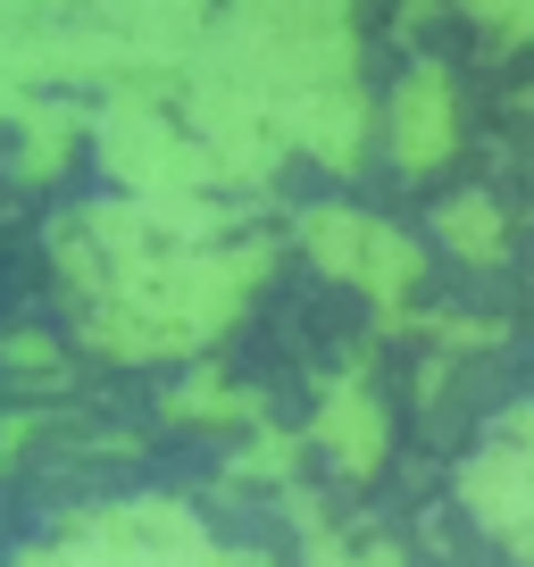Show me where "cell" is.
I'll return each instance as SVG.
<instances>
[{"mask_svg": "<svg viewBox=\"0 0 534 567\" xmlns=\"http://www.w3.org/2000/svg\"><path fill=\"white\" fill-rule=\"evenodd\" d=\"M401 142H410V159H434L443 151V84L418 75L410 101H401Z\"/></svg>", "mask_w": 534, "mask_h": 567, "instance_id": "cell-2", "label": "cell"}, {"mask_svg": "<svg viewBox=\"0 0 534 567\" xmlns=\"http://www.w3.org/2000/svg\"><path fill=\"white\" fill-rule=\"evenodd\" d=\"M51 567H234V559L167 509H125V517H101L92 534H75Z\"/></svg>", "mask_w": 534, "mask_h": 567, "instance_id": "cell-1", "label": "cell"}]
</instances>
